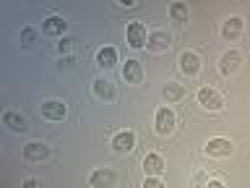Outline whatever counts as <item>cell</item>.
Here are the masks:
<instances>
[{
  "instance_id": "5b68a950",
  "label": "cell",
  "mask_w": 250,
  "mask_h": 188,
  "mask_svg": "<svg viewBox=\"0 0 250 188\" xmlns=\"http://www.w3.org/2000/svg\"><path fill=\"white\" fill-rule=\"evenodd\" d=\"M201 66H203V60H201V55L195 52V50H185L183 55H180V70L188 76V78H195L201 73Z\"/></svg>"
},
{
  "instance_id": "cb8c5ba5",
  "label": "cell",
  "mask_w": 250,
  "mask_h": 188,
  "mask_svg": "<svg viewBox=\"0 0 250 188\" xmlns=\"http://www.w3.org/2000/svg\"><path fill=\"white\" fill-rule=\"evenodd\" d=\"M21 188H44L42 186V180H34V178H26V180H23V186Z\"/></svg>"
},
{
  "instance_id": "7c38bea8",
  "label": "cell",
  "mask_w": 250,
  "mask_h": 188,
  "mask_svg": "<svg viewBox=\"0 0 250 188\" xmlns=\"http://www.w3.org/2000/svg\"><path fill=\"white\" fill-rule=\"evenodd\" d=\"M112 149L117 154H130L136 149V133L133 131H117L112 136Z\"/></svg>"
},
{
  "instance_id": "ba28073f",
  "label": "cell",
  "mask_w": 250,
  "mask_h": 188,
  "mask_svg": "<svg viewBox=\"0 0 250 188\" xmlns=\"http://www.w3.org/2000/svg\"><path fill=\"white\" fill-rule=\"evenodd\" d=\"M169 42H172L169 31H164V29H154V31H148L146 50H148V52H164V50H169Z\"/></svg>"
},
{
  "instance_id": "30bf717a",
  "label": "cell",
  "mask_w": 250,
  "mask_h": 188,
  "mask_svg": "<svg viewBox=\"0 0 250 188\" xmlns=\"http://www.w3.org/2000/svg\"><path fill=\"white\" fill-rule=\"evenodd\" d=\"M3 125L13 133H26L29 131V120L26 115H21L19 110H5L3 113Z\"/></svg>"
},
{
  "instance_id": "277c9868",
  "label": "cell",
  "mask_w": 250,
  "mask_h": 188,
  "mask_svg": "<svg viewBox=\"0 0 250 188\" xmlns=\"http://www.w3.org/2000/svg\"><path fill=\"white\" fill-rule=\"evenodd\" d=\"M232 152H234V144L229 139H224V136H214V139L206 141V154L208 157L224 160V157H232Z\"/></svg>"
},
{
  "instance_id": "4fadbf2b",
  "label": "cell",
  "mask_w": 250,
  "mask_h": 188,
  "mask_svg": "<svg viewBox=\"0 0 250 188\" xmlns=\"http://www.w3.org/2000/svg\"><path fill=\"white\" fill-rule=\"evenodd\" d=\"M50 154H52V149L47 146L44 141H29V144L23 146V157H26L29 162H44Z\"/></svg>"
},
{
  "instance_id": "52a82bcc",
  "label": "cell",
  "mask_w": 250,
  "mask_h": 188,
  "mask_svg": "<svg viewBox=\"0 0 250 188\" xmlns=\"http://www.w3.org/2000/svg\"><path fill=\"white\" fill-rule=\"evenodd\" d=\"M117 183V172L112 167H97L89 175V186L91 188H112Z\"/></svg>"
},
{
  "instance_id": "ffe728a7",
  "label": "cell",
  "mask_w": 250,
  "mask_h": 188,
  "mask_svg": "<svg viewBox=\"0 0 250 188\" xmlns=\"http://www.w3.org/2000/svg\"><path fill=\"white\" fill-rule=\"evenodd\" d=\"M169 16H172V21H188V16H190V11H188V3H169Z\"/></svg>"
},
{
  "instance_id": "d6986e66",
  "label": "cell",
  "mask_w": 250,
  "mask_h": 188,
  "mask_svg": "<svg viewBox=\"0 0 250 188\" xmlns=\"http://www.w3.org/2000/svg\"><path fill=\"white\" fill-rule=\"evenodd\" d=\"M115 63H117V50H115V47H102V50L97 52V66L99 68H112L115 66Z\"/></svg>"
},
{
  "instance_id": "9a60e30c",
  "label": "cell",
  "mask_w": 250,
  "mask_h": 188,
  "mask_svg": "<svg viewBox=\"0 0 250 188\" xmlns=\"http://www.w3.org/2000/svg\"><path fill=\"white\" fill-rule=\"evenodd\" d=\"M242 26H245V21H242L240 16H229V19L222 24V37L227 39V42H234V39H240Z\"/></svg>"
},
{
  "instance_id": "2e32d148",
  "label": "cell",
  "mask_w": 250,
  "mask_h": 188,
  "mask_svg": "<svg viewBox=\"0 0 250 188\" xmlns=\"http://www.w3.org/2000/svg\"><path fill=\"white\" fill-rule=\"evenodd\" d=\"M123 81L125 84H141L144 81V68L138 60H125L123 66Z\"/></svg>"
},
{
  "instance_id": "9c48e42d",
  "label": "cell",
  "mask_w": 250,
  "mask_h": 188,
  "mask_svg": "<svg viewBox=\"0 0 250 188\" xmlns=\"http://www.w3.org/2000/svg\"><path fill=\"white\" fill-rule=\"evenodd\" d=\"M42 115L47 118V120H65L68 118V105L62 99H47L42 102Z\"/></svg>"
},
{
  "instance_id": "484cf974",
  "label": "cell",
  "mask_w": 250,
  "mask_h": 188,
  "mask_svg": "<svg viewBox=\"0 0 250 188\" xmlns=\"http://www.w3.org/2000/svg\"><path fill=\"white\" fill-rule=\"evenodd\" d=\"M195 186H198V188L206 186V178H203V172H198V175H195Z\"/></svg>"
},
{
  "instance_id": "7402d4cb",
  "label": "cell",
  "mask_w": 250,
  "mask_h": 188,
  "mask_svg": "<svg viewBox=\"0 0 250 188\" xmlns=\"http://www.w3.org/2000/svg\"><path fill=\"white\" fill-rule=\"evenodd\" d=\"M70 50H73V39H68V37H62L60 42H58V52L60 55H68Z\"/></svg>"
},
{
  "instance_id": "e0dca14e",
  "label": "cell",
  "mask_w": 250,
  "mask_h": 188,
  "mask_svg": "<svg viewBox=\"0 0 250 188\" xmlns=\"http://www.w3.org/2000/svg\"><path fill=\"white\" fill-rule=\"evenodd\" d=\"M65 29H68V21L62 19V16H50V19H44V24H42L44 34L60 37V39H62V31H65Z\"/></svg>"
},
{
  "instance_id": "3957f363",
  "label": "cell",
  "mask_w": 250,
  "mask_h": 188,
  "mask_svg": "<svg viewBox=\"0 0 250 188\" xmlns=\"http://www.w3.org/2000/svg\"><path fill=\"white\" fill-rule=\"evenodd\" d=\"M125 39H128V45L133 47V50H141V47H146V39H148L146 24L130 21L128 26H125Z\"/></svg>"
},
{
  "instance_id": "44dd1931",
  "label": "cell",
  "mask_w": 250,
  "mask_h": 188,
  "mask_svg": "<svg viewBox=\"0 0 250 188\" xmlns=\"http://www.w3.org/2000/svg\"><path fill=\"white\" fill-rule=\"evenodd\" d=\"M37 37H39V31H37L34 26H23V29H21V42L31 45V42H34Z\"/></svg>"
},
{
  "instance_id": "8fae6325",
  "label": "cell",
  "mask_w": 250,
  "mask_h": 188,
  "mask_svg": "<svg viewBox=\"0 0 250 188\" xmlns=\"http://www.w3.org/2000/svg\"><path fill=\"white\" fill-rule=\"evenodd\" d=\"M242 66V52L237 50H227L222 58H219V70H222L224 76H234Z\"/></svg>"
},
{
  "instance_id": "d4e9b609",
  "label": "cell",
  "mask_w": 250,
  "mask_h": 188,
  "mask_svg": "<svg viewBox=\"0 0 250 188\" xmlns=\"http://www.w3.org/2000/svg\"><path fill=\"white\" fill-rule=\"evenodd\" d=\"M203 188H227V186H224L219 178H208V180H206V186H203Z\"/></svg>"
},
{
  "instance_id": "8992f818",
  "label": "cell",
  "mask_w": 250,
  "mask_h": 188,
  "mask_svg": "<svg viewBox=\"0 0 250 188\" xmlns=\"http://www.w3.org/2000/svg\"><path fill=\"white\" fill-rule=\"evenodd\" d=\"M141 167H144L146 178H162V172L167 170V164H164V157L159 152H148L144 160H141Z\"/></svg>"
},
{
  "instance_id": "7a4b0ae2",
  "label": "cell",
  "mask_w": 250,
  "mask_h": 188,
  "mask_svg": "<svg viewBox=\"0 0 250 188\" xmlns=\"http://www.w3.org/2000/svg\"><path fill=\"white\" fill-rule=\"evenodd\" d=\"M195 99H198V105L203 110H208V113H219V110L224 107V97L214 89V86H201L198 94H195Z\"/></svg>"
},
{
  "instance_id": "5bb4252c",
  "label": "cell",
  "mask_w": 250,
  "mask_h": 188,
  "mask_svg": "<svg viewBox=\"0 0 250 188\" xmlns=\"http://www.w3.org/2000/svg\"><path fill=\"white\" fill-rule=\"evenodd\" d=\"M91 92H94V97L102 99V102H112L117 97V92H115V84L109 81V78H94V84H91Z\"/></svg>"
},
{
  "instance_id": "ac0fdd59",
  "label": "cell",
  "mask_w": 250,
  "mask_h": 188,
  "mask_svg": "<svg viewBox=\"0 0 250 188\" xmlns=\"http://www.w3.org/2000/svg\"><path fill=\"white\" fill-rule=\"evenodd\" d=\"M185 94H188V89H185L183 84H177V81H169V84L162 89V97L167 99V102H180Z\"/></svg>"
},
{
  "instance_id": "6da1fadb",
  "label": "cell",
  "mask_w": 250,
  "mask_h": 188,
  "mask_svg": "<svg viewBox=\"0 0 250 188\" xmlns=\"http://www.w3.org/2000/svg\"><path fill=\"white\" fill-rule=\"evenodd\" d=\"M175 125H177V115H175V110L172 107H159L154 113V128H156V133L159 136H169L172 131H175Z\"/></svg>"
},
{
  "instance_id": "603a6c76",
  "label": "cell",
  "mask_w": 250,
  "mask_h": 188,
  "mask_svg": "<svg viewBox=\"0 0 250 188\" xmlns=\"http://www.w3.org/2000/svg\"><path fill=\"white\" fill-rule=\"evenodd\" d=\"M144 188H167L162 178H144Z\"/></svg>"
}]
</instances>
